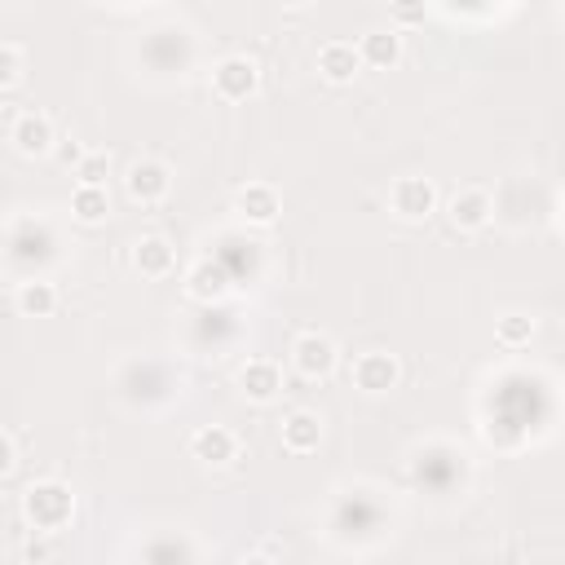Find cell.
Masks as SVG:
<instances>
[{"mask_svg": "<svg viewBox=\"0 0 565 565\" xmlns=\"http://www.w3.org/2000/svg\"><path fill=\"white\" fill-rule=\"evenodd\" d=\"M278 441H282V450H291V455H309V450H318V441H322V415L309 411V406L287 411L282 424H278Z\"/></svg>", "mask_w": 565, "mask_h": 565, "instance_id": "cell-16", "label": "cell"}, {"mask_svg": "<svg viewBox=\"0 0 565 565\" xmlns=\"http://www.w3.org/2000/svg\"><path fill=\"white\" fill-rule=\"evenodd\" d=\"M388 207H393V216H402L411 225L428 221L437 212V185L428 177H397L388 190Z\"/></svg>", "mask_w": 565, "mask_h": 565, "instance_id": "cell-8", "label": "cell"}, {"mask_svg": "<svg viewBox=\"0 0 565 565\" xmlns=\"http://www.w3.org/2000/svg\"><path fill=\"white\" fill-rule=\"evenodd\" d=\"M75 516V490L57 477H44V481H31L22 490V521L35 530V534H53L62 525H71Z\"/></svg>", "mask_w": 565, "mask_h": 565, "instance_id": "cell-1", "label": "cell"}, {"mask_svg": "<svg viewBox=\"0 0 565 565\" xmlns=\"http://www.w3.org/2000/svg\"><path fill=\"white\" fill-rule=\"evenodd\" d=\"M446 216H450L455 230L477 234V230H486V225L494 221V199H490V190H481V185H463V190L450 194Z\"/></svg>", "mask_w": 565, "mask_h": 565, "instance_id": "cell-13", "label": "cell"}, {"mask_svg": "<svg viewBox=\"0 0 565 565\" xmlns=\"http://www.w3.org/2000/svg\"><path fill=\"white\" fill-rule=\"evenodd\" d=\"M291 366H296V375H305V380H327V375L340 366V349H335L331 335L305 331V335L291 340Z\"/></svg>", "mask_w": 565, "mask_h": 565, "instance_id": "cell-7", "label": "cell"}, {"mask_svg": "<svg viewBox=\"0 0 565 565\" xmlns=\"http://www.w3.org/2000/svg\"><path fill=\"white\" fill-rule=\"evenodd\" d=\"M18 79H22V53H18V44H4L0 40V93L13 88Z\"/></svg>", "mask_w": 565, "mask_h": 565, "instance_id": "cell-25", "label": "cell"}, {"mask_svg": "<svg viewBox=\"0 0 565 565\" xmlns=\"http://www.w3.org/2000/svg\"><path fill=\"white\" fill-rule=\"evenodd\" d=\"M353 49H358V62H362V66L393 71V66L402 62V31H397V26H375V31H366Z\"/></svg>", "mask_w": 565, "mask_h": 565, "instance_id": "cell-17", "label": "cell"}, {"mask_svg": "<svg viewBox=\"0 0 565 565\" xmlns=\"http://www.w3.org/2000/svg\"><path fill=\"white\" fill-rule=\"evenodd\" d=\"M358 71H362V62H358V49L349 40H331L318 49V75L327 84H349Z\"/></svg>", "mask_w": 565, "mask_h": 565, "instance_id": "cell-21", "label": "cell"}, {"mask_svg": "<svg viewBox=\"0 0 565 565\" xmlns=\"http://www.w3.org/2000/svg\"><path fill=\"white\" fill-rule=\"evenodd\" d=\"M0 247H4V238H0Z\"/></svg>", "mask_w": 565, "mask_h": 565, "instance_id": "cell-31", "label": "cell"}, {"mask_svg": "<svg viewBox=\"0 0 565 565\" xmlns=\"http://www.w3.org/2000/svg\"><path fill=\"white\" fill-rule=\"evenodd\" d=\"M132 269H137L141 278H150V282L168 278V274L177 269V252H172V243H168L163 234H146V238H137V243H132Z\"/></svg>", "mask_w": 565, "mask_h": 565, "instance_id": "cell-18", "label": "cell"}, {"mask_svg": "<svg viewBox=\"0 0 565 565\" xmlns=\"http://www.w3.org/2000/svg\"><path fill=\"white\" fill-rule=\"evenodd\" d=\"M137 561H141V565H194L199 556H194V543H190L185 534L159 530V534H150V539L141 543Z\"/></svg>", "mask_w": 565, "mask_h": 565, "instance_id": "cell-19", "label": "cell"}, {"mask_svg": "<svg viewBox=\"0 0 565 565\" xmlns=\"http://www.w3.org/2000/svg\"><path fill=\"white\" fill-rule=\"evenodd\" d=\"M349 380H353V388L380 397V393H393V388H397V380H402V362H397V353H388V349H366V353L353 358Z\"/></svg>", "mask_w": 565, "mask_h": 565, "instance_id": "cell-6", "label": "cell"}, {"mask_svg": "<svg viewBox=\"0 0 565 565\" xmlns=\"http://www.w3.org/2000/svg\"><path fill=\"white\" fill-rule=\"evenodd\" d=\"M22 556H26V565H49V561H53V547H49L44 539H31V543L22 547Z\"/></svg>", "mask_w": 565, "mask_h": 565, "instance_id": "cell-26", "label": "cell"}, {"mask_svg": "<svg viewBox=\"0 0 565 565\" xmlns=\"http://www.w3.org/2000/svg\"><path fill=\"white\" fill-rule=\"evenodd\" d=\"M230 291H234V274H230L216 256H199V260L185 269V296H190V300H199V305H221Z\"/></svg>", "mask_w": 565, "mask_h": 565, "instance_id": "cell-11", "label": "cell"}, {"mask_svg": "<svg viewBox=\"0 0 565 565\" xmlns=\"http://www.w3.org/2000/svg\"><path fill=\"white\" fill-rule=\"evenodd\" d=\"M256 88H260V66H256V57H247V53H225V57L212 66V93H216L221 102H247V97H256Z\"/></svg>", "mask_w": 565, "mask_h": 565, "instance_id": "cell-5", "label": "cell"}, {"mask_svg": "<svg viewBox=\"0 0 565 565\" xmlns=\"http://www.w3.org/2000/svg\"><path fill=\"white\" fill-rule=\"evenodd\" d=\"M530 335H534V318H525V313H503L494 322V340L503 349H521V344H530Z\"/></svg>", "mask_w": 565, "mask_h": 565, "instance_id": "cell-23", "label": "cell"}, {"mask_svg": "<svg viewBox=\"0 0 565 565\" xmlns=\"http://www.w3.org/2000/svg\"><path fill=\"white\" fill-rule=\"evenodd\" d=\"M0 252H4L9 265H18V269H40V265H49V260L57 256V234H53L44 221L22 216V221L4 234V247H0Z\"/></svg>", "mask_w": 565, "mask_h": 565, "instance_id": "cell-4", "label": "cell"}, {"mask_svg": "<svg viewBox=\"0 0 565 565\" xmlns=\"http://www.w3.org/2000/svg\"><path fill=\"white\" fill-rule=\"evenodd\" d=\"M411 477H415V486H424L428 494H455V486H463V477H468V455L455 450L450 441L419 446V450L411 455Z\"/></svg>", "mask_w": 565, "mask_h": 565, "instance_id": "cell-3", "label": "cell"}, {"mask_svg": "<svg viewBox=\"0 0 565 565\" xmlns=\"http://www.w3.org/2000/svg\"><path fill=\"white\" fill-rule=\"evenodd\" d=\"M124 190H128L132 203L154 207V203H163L168 190H172V168H168L163 159H137V163L128 168V177H124Z\"/></svg>", "mask_w": 565, "mask_h": 565, "instance_id": "cell-10", "label": "cell"}, {"mask_svg": "<svg viewBox=\"0 0 565 565\" xmlns=\"http://www.w3.org/2000/svg\"><path fill=\"white\" fill-rule=\"evenodd\" d=\"M13 468H18V450H13V437H9V433H0V481H4Z\"/></svg>", "mask_w": 565, "mask_h": 565, "instance_id": "cell-27", "label": "cell"}, {"mask_svg": "<svg viewBox=\"0 0 565 565\" xmlns=\"http://www.w3.org/2000/svg\"><path fill=\"white\" fill-rule=\"evenodd\" d=\"M13 305H18L22 318H49L62 305V291L49 278H22L18 291H13Z\"/></svg>", "mask_w": 565, "mask_h": 565, "instance_id": "cell-20", "label": "cell"}, {"mask_svg": "<svg viewBox=\"0 0 565 565\" xmlns=\"http://www.w3.org/2000/svg\"><path fill=\"white\" fill-rule=\"evenodd\" d=\"M234 212H238L247 225H274L278 212H282V194H278L269 181H247V185L234 194Z\"/></svg>", "mask_w": 565, "mask_h": 565, "instance_id": "cell-15", "label": "cell"}, {"mask_svg": "<svg viewBox=\"0 0 565 565\" xmlns=\"http://www.w3.org/2000/svg\"><path fill=\"white\" fill-rule=\"evenodd\" d=\"M84 154H88V150H84V146H75V141H71V146H62V150H57V159H62V163H71V168H75V163H79V159H84Z\"/></svg>", "mask_w": 565, "mask_h": 565, "instance_id": "cell-28", "label": "cell"}, {"mask_svg": "<svg viewBox=\"0 0 565 565\" xmlns=\"http://www.w3.org/2000/svg\"><path fill=\"white\" fill-rule=\"evenodd\" d=\"M397 18H406V22H411V18H424V4H402Z\"/></svg>", "mask_w": 565, "mask_h": 565, "instance_id": "cell-30", "label": "cell"}, {"mask_svg": "<svg viewBox=\"0 0 565 565\" xmlns=\"http://www.w3.org/2000/svg\"><path fill=\"white\" fill-rule=\"evenodd\" d=\"M234 384H238L243 402L269 406V402H278V393H282V366H278L274 358H247V362L238 366Z\"/></svg>", "mask_w": 565, "mask_h": 565, "instance_id": "cell-9", "label": "cell"}, {"mask_svg": "<svg viewBox=\"0 0 565 565\" xmlns=\"http://www.w3.org/2000/svg\"><path fill=\"white\" fill-rule=\"evenodd\" d=\"M71 216L79 225H102L110 216V194L97 190V185H75L71 190Z\"/></svg>", "mask_w": 565, "mask_h": 565, "instance_id": "cell-22", "label": "cell"}, {"mask_svg": "<svg viewBox=\"0 0 565 565\" xmlns=\"http://www.w3.org/2000/svg\"><path fill=\"white\" fill-rule=\"evenodd\" d=\"M75 177H79V185H97V190H106L110 154H106V150H88V154L75 163Z\"/></svg>", "mask_w": 565, "mask_h": 565, "instance_id": "cell-24", "label": "cell"}, {"mask_svg": "<svg viewBox=\"0 0 565 565\" xmlns=\"http://www.w3.org/2000/svg\"><path fill=\"white\" fill-rule=\"evenodd\" d=\"M9 141H13L18 154L44 159V154H53V146H57V128H53V119H49L44 110H22V115L13 119V128H9Z\"/></svg>", "mask_w": 565, "mask_h": 565, "instance_id": "cell-12", "label": "cell"}, {"mask_svg": "<svg viewBox=\"0 0 565 565\" xmlns=\"http://www.w3.org/2000/svg\"><path fill=\"white\" fill-rule=\"evenodd\" d=\"M190 455L207 468H221V463L238 459V433L230 424H203L190 433Z\"/></svg>", "mask_w": 565, "mask_h": 565, "instance_id": "cell-14", "label": "cell"}, {"mask_svg": "<svg viewBox=\"0 0 565 565\" xmlns=\"http://www.w3.org/2000/svg\"><path fill=\"white\" fill-rule=\"evenodd\" d=\"M238 565H278V561H274V556H265V552H252V556H243Z\"/></svg>", "mask_w": 565, "mask_h": 565, "instance_id": "cell-29", "label": "cell"}, {"mask_svg": "<svg viewBox=\"0 0 565 565\" xmlns=\"http://www.w3.org/2000/svg\"><path fill=\"white\" fill-rule=\"evenodd\" d=\"M119 393L132 402V406H163L181 393V375H172L168 362H154V358H132L119 366Z\"/></svg>", "mask_w": 565, "mask_h": 565, "instance_id": "cell-2", "label": "cell"}]
</instances>
